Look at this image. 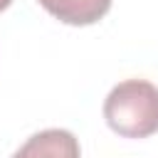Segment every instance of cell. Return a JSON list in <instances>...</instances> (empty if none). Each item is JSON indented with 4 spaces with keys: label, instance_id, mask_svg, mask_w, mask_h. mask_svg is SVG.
<instances>
[{
    "label": "cell",
    "instance_id": "4",
    "mask_svg": "<svg viewBox=\"0 0 158 158\" xmlns=\"http://www.w3.org/2000/svg\"><path fill=\"white\" fill-rule=\"evenodd\" d=\"M10 2H12V0H0V12H2V10H5V7L10 5Z\"/></svg>",
    "mask_w": 158,
    "mask_h": 158
},
{
    "label": "cell",
    "instance_id": "1",
    "mask_svg": "<svg viewBox=\"0 0 158 158\" xmlns=\"http://www.w3.org/2000/svg\"><path fill=\"white\" fill-rule=\"evenodd\" d=\"M104 118L123 138H146L158 131V86L146 79L118 81L104 99Z\"/></svg>",
    "mask_w": 158,
    "mask_h": 158
},
{
    "label": "cell",
    "instance_id": "2",
    "mask_svg": "<svg viewBox=\"0 0 158 158\" xmlns=\"http://www.w3.org/2000/svg\"><path fill=\"white\" fill-rule=\"evenodd\" d=\"M10 158H81V148L72 131L44 128L30 136Z\"/></svg>",
    "mask_w": 158,
    "mask_h": 158
},
{
    "label": "cell",
    "instance_id": "3",
    "mask_svg": "<svg viewBox=\"0 0 158 158\" xmlns=\"http://www.w3.org/2000/svg\"><path fill=\"white\" fill-rule=\"evenodd\" d=\"M37 2L59 22L67 25H94L111 7V0H37Z\"/></svg>",
    "mask_w": 158,
    "mask_h": 158
}]
</instances>
